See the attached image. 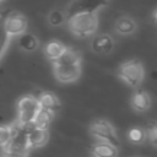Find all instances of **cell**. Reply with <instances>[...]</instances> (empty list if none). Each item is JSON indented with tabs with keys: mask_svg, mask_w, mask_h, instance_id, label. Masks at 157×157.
<instances>
[{
	"mask_svg": "<svg viewBox=\"0 0 157 157\" xmlns=\"http://www.w3.org/2000/svg\"><path fill=\"white\" fill-rule=\"evenodd\" d=\"M48 139H49L48 129H37V128H33V129L27 134L28 150L38 148V147L44 146V145L47 144Z\"/></svg>",
	"mask_w": 157,
	"mask_h": 157,
	"instance_id": "cell-8",
	"label": "cell"
},
{
	"mask_svg": "<svg viewBox=\"0 0 157 157\" xmlns=\"http://www.w3.org/2000/svg\"><path fill=\"white\" fill-rule=\"evenodd\" d=\"M90 132L92 136H94L99 141H104V142L112 144L115 147H119V137L115 132V129L109 121L104 119L94 120L90 125Z\"/></svg>",
	"mask_w": 157,
	"mask_h": 157,
	"instance_id": "cell-4",
	"label": "cell"
},
{
	"mask_svg": "<svg viewBox=\"0 0 157 157\" xmlns=\"http://www.w3.org/2000/svg\"><path fill=\"white\" fill-rule=\"evenodd\" d=\"M128 137L132 144H142L146 140V131L141 128H131L128 132Z\"/></svg>",
	"mask_w": 157,
	"mask_h": 157,
	"instance_id": "cell-19",
	"label": "cell"
},
{
	"mask_svg": "<svg viewBox=\"0 0 157 157\" xmlns=\"http://www.w3.org/2000/svg\"><path fill=\"white\" fill-rule=\"evenodd\" d=\"M28 153L29 151H12L4 148L0 157H28Z\"/></svg>",
	"mask_w": 157,
	"mask_h": 157,
	"instance_id": "cell-22",
	"label": "cell"
},
{
	"mask_svg": "<svg viewBox=\"0 0 157 157\" xmlns=\"http://www.w3.org/2000/svg\"><path fill=\"white\" fill-rule=\"evenodd\" d=\"M40 109L38 99L33 96H23L17 103V121L20 125L33 123L38 110Z\"/></svg>",
	"mask_w": 157,
	"mask_h": 157,
	"instance_id": "cell-3",
	"label": "cell"
},
{
	"mask_svg": "<svg viewBox=\"0 0 157 157\" xmlns=\"http://www.w3.org/2000/svg\"><path fill=\"white\" fill-rule=\"evenodd\" d=\"M92 157H93V156H92Z\"/></svg>",
	"mask_w": 157,
	"mask_h": 157,
	"instance_id": "cell-24",
	"label": "cell"
},
{
	"mask_svg": "<svg viewBox=\"0 0 157 157\" xmlns=\"http://www.w3.org/2000/svg\"><path fill=\"white\" fill-rule=\"evenodd\" d=\"M146 137H148V140L151 141V144L153 146H156V141H157V126H156V124H152L151 128L147 130Z\"/></svg>",
	"mask_w": 157,
	"mask_h": 157,
	"instance_id": "cell-23",
	"label": "cell"
},
{
	"mask_svg": "<svg viewBox=\"0 0 157 157\" xmlns=\"http://www.w3.org/2000/svg\"><path fill=\"white\" fill-rule=\"evenodd\" d=\"M4 26H5V31L9 34V37L20 36L23 32H26L27 18L20 12H11L7 16H5Z\"/></svg>",
	"mask_w": 157,
	"mask_h": 157,
	"instance_id": "cell-7",
	"label": "cell"
},
{
	"mask_svg": "<svg viewBox=\"0 0 157 157\" xmlns=\"http://www.w3.org/2000/svg\"><path fill=\"white\" fill-rule=\"evenodd\" d=\"M115 31L121 36H129L136 31V22L129 16H121L115 21Z\"/></svg>",
	"mask_w": 157,
	"mask_h": 157,
	"instance_id": "cell-13",
	"label": "cell"
},
{
	"mask_svg": "<svg viewBox=\"0 0 157 157\" xmlns=\"http://www.w3.org/2000/svg\"><path fill=\"white\" fill-rule=\"evenodd\" d=\"M91 47L98 54H108L114 48V40L109 34H98L92 39Z\"/></svg>",
	"mask_w": 157,
	"mask_h": 157,
	"instance_id": "cell-10",
	"label": "cell"
},
{
	"mask_svg": "<svg viewBox=\"0 0 157 157\" xmlns=\"http://www.w3.org/2000/svg\"><path fill=\"white\" fill-rule=\"evenodd\" d=\"M59 64H67V65H81V53L76 49L66 48L63 55L55 60Z\"/></svg>",
	"mask_w": 157,
	"mask_h": 157,
	"instance_id": "cell-15",
	"label": "cell"
},
{
	"mask_svg": "<svg viewBox=\"0 0 157 157\" xmlns=\"http://www.w3.org/2000/svg\"><path fill=\"white\" fill-rule=\"evenodd\" d=\"M48 20H49V23L52 26H60L65 22L66 17H65V13L60 10H53L49 16H48Z\"/></svg>",
	"mask_w": 157,
	"mask_h": 157,
	"instance_id": "cell-20",
	"label": "cell"
},
{
	"mask_svg": "<svg viewBox=\"0 0 157 157\" xmlns=\"http://www.w3.org/2000/svg\"><path fill=\"white\" fill-rule=\"evenodd\" d=\"M38 99V103H39V107L42 109H47L49 112H53L55 113L56 110L60 109V102L58 99V97L52 93V92H43Z\"/></svg>",
	"mask_w": 157,
	"mask_h": 157,
	"instance_id": "cell-12",
	"label": "cell"
},
{
	"mask_svg": "<svg viewBox=\"0 0 157 157\" xmlns=\"http://www.w3.org/2000/svg\"><path fill=\"white\" fill-rule=\"evenodd\" d=\"M69 20V28L70 31L81 38H86L96 33L98 28V17L97 13L83 12L71 16Z\"/></svg>",
	"mask_w": 157,
	"mask_h": 157,
	"instance_id": "cell-1",
	"label": "cell"
},
{
	"mask_svg": "<svg viewBox=\"0 0 157 157\" xmlns=\"http://www.w3.org/2000/svg\"><path fill=\"white\" fill-rule=\"evenodd\" d=\"M109 4V0H71L65 10V17L70 18L74 15L83 13V12H91L96 13L99 9L107 6Z\"/></svg>",
	"mask_w": 157,
	"mask_h": 157,
	"instance_id": "cell-5",
	"label": "cell"
},
{
	"mask_svg": "<svg viewBox=\"0 0 157 157\" xmlns=\"http://www.w3.org/2000/svg\"><path fill=\"white\" fill-rule=\"evenodd\" d=\"M53 117H54V113L53 112H49L47 109H39L34 120H33V125L34 128L37 129H48L49 124L52 123L53 120Z\"/></svg>",
	"mask_w": 157,
	"mask_h": 157,
	"instance_id": "cell-17",
	"label": "cell"
},
{
	"mask_svg": "<svg viewBox=\"0 0 157 157\" xmlns=\"http://www.w3.org/2000/svg\"><path fill=\"white\" fill-rule=\"evenodd\" d=\"M12 136V126L11 125H0V146H6Z\"/></svg>",
	"mask_w": 157,
	"mask_h": 157,
	"instance_id": "cell-21",
	"label": "cell"
},
{
	"mask_svg": "<svg viewBox=\"0 0 157 157\" xmlns=\"http://www.w3.org/2000/svg\"><path fill=\"white\" fill-rule=\"evenodd\" d=\"M131 107L135 112L139 113H144L148 110L151 107L150 94L144 90H136L131 96Z\"/></svg>",
	"mask_w": 157,
	"mask_h": 157,
	"instance_id": "cell-9",
	"label": "cell"
},
{
	"mask_svg": "<svg viewBox=\"0 0 157 157\" xmlns=\"http://www.w3.org/2000/svg\"><path fill=\"white\" fill-rule=\"evenodd\" d=\"M66 47L61 43V42H58V40H50L49 43L45 44L44 47V54L45 56L52 60V61H55L56 59H59L63 53L65 52Z\"/></svg>",
	"mask_w": 157,
	"mask_h": 157,
	"instance_id": "cell-14",
	"label": "cell"
},
{
	"mask_svg": "<svg viewBox=\"0 0 157 157\" xmlns=\"http://www.w3.org/2000/svg\"><path fill=\"white\" fill-rule=\"evenodd\" d=\"M92 156L93 157H117L118 147L104 141H98L92 147Z\"/></svg>",
	"mask_w": 157,
	"mask_h": 157,
	"instance_id": "cell-11",
	"label": "cell"
},
{
	"mask_svg": "<svg viewBox=\"0 0 157 157\" xmlns=\"http://www.w3.org/2000/svg\"><path fill=\"white\" fill-rule=\"evenodd\" d=\"M53 69L56 80L63 83L76 81L81 74V65H67L53 61Z\"/></svg>",
	"mask_w": 157,
	"mask_h": 157,
	"instance_id": "cell-6",
	"label": "cell"
},
{
	"mask_svg": "<svg viewBox=\"0 0 157 157\" xmlns=\"http://www.w3.org/2000/svg\"><path fill=\"white\" fill-rule=\"evenodd\" d=\"M4 21H5V15L0 13V59L4 55V53L6 52L9 42H10V37H9V34L5 31Z\"/></svg>",
	"mask_w": 157,
	"mask_h": 157,
	"instance_id": "cell-18",
	"label": "cell"
},
{
	"mask_svg": "<svg viewBox=\"0 0 157 157\" xmlns=\"http://www.w3.org/2000/svg\"><path fill=\"white\" fill-rule=\"evenodd\" d=\"M0 1H1V0H0Z\"/></svg>",
	"mask_w": 157,
	"mask_h": 157,
	"instance_id": "cell-25",
	"label": "cell"
},
{
	"mask_svg": "<svg viewBox=\"0 0 157 157\" xmlns=\"http://www.w3.org/2000/svg\"><path fill=\"white\" fill-rule=\"evenodd\" d=\"M18 45L25 52H34L38 48V39L32 33L23 32L22 34H20Z\"/></svg>",
	"mask_w": 157,
	"mask_h": 157,
	"instance_id": "cell-16",
	"label": "cell"
},
{
	"mask_svg": "<svg viewBox=\"0 0 157 157\" xmlns=\"http://www.w3.org/2000/svg\"><path fill=\"white\" fill-rule=\"evenodd\" d=\"M118 75L130 87L139 88L144 80V75H145L144 65L137 59L125 61L120 65L118 70Z\"/></svg>",
	"mask_w": 157,
	"mask_h": 157,
	"instance_id": "cell-2",
	"label": "cell"
}]
</instances>
